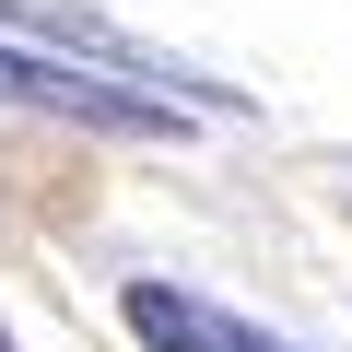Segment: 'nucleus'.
<instances>
[{
  "instance_id": "1",
  "label": "nucleus",
  "mask_w": 352,
  "mask_h": 352,
  "mask_svg": "<svg viewBox=\"0 0 352 352\" xmlns=\"http://www.w3.org/2000/svg\"><path fill=\"white\" fill-rule=\"evenodd\" d=\"M0 106H36V118H82V129H176V106L164 94H141V82H118V71H59V59H36V47H0Z\"/></svg>"
},
{
  "instance_id": "2",
  "label": "nucleus",
  "mask_w": 352,
  "mask_h": 352,
  "mask_svg": "<svg viewBox=\"0 0 352 352\" xmlns=\"http://www.w3.org/2000/svg\"><path fill=\"white\" fill-rule=\"evenodd\" d=\"M118 317H129V340H141V352H294V340L247 329L235 305H212V294H188V282H129V294H118Z\"/></svg>"
}]
</instances>
